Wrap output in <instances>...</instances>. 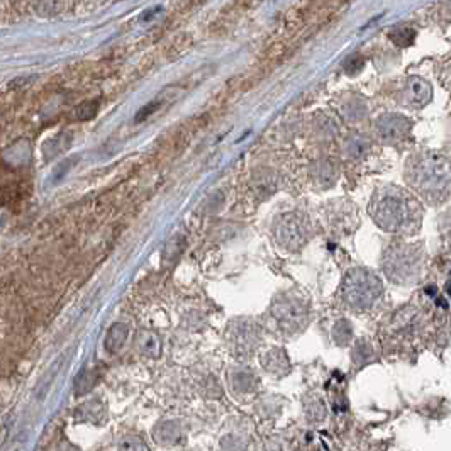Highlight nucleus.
I'll list each match as a JSON object with an SVG mask.
<instances>
[{
  "instance_id": "obj_15",
  "label": "nucleus",
  "mask_w": 451,
  "mask_h": 451,
  "mask_svg": "<svg viewBox=\"0 0 451 451\" xmlns=\"http://www.w3.org/2000/svg\"><path fill=\"white\" fill-rule=\"evenodd\" d=\"M160 107H161V102H160V100H153V102H152V104L144 105V107L139 110V112H138V116H136V119H134V121H136V122H141V121H144V119H148L149 116H152V114H154V112H156V110H158V109H160Z\"/></svg>"
},
{
  "instance_id": "obj_14",
  "label": "nucleus",
  "mask_w": 451,
  "mask_h": 451,
  "mask_svg": "<svg viewBox=\"0 0 451 451\" xmlns=\"http://www.w3.org/2000/svg\"><path fill=\"white\" fill-rule=\"evenodd\" d=\"M97 109H99V104L97 102H85L75 110V114H77V117L80 119V121H88V119L95 117Z\"/></svg>"
},
{
  "instance_id": "obj_6",
  "label": "nucleus",
  "mask_w": 451,
  "mask_h": 451,
  "mask_svg": "<svg viewBox=\"0 0 451 451\" xmlns=\"http://www.w3.org/2000/svg\"><path fill=\"white\" fill-rule=\"evenodd\" d=\"M275 240L287 251H299L309 240V224L297 212L280 216L275 223Z\"/></svg>"
},
{
  "instance_id": "obj_1",
  "label": "nucleus",
  "mask_w": 451,
  "mask_h": 451,
  "mask_svg": "<svg viewBox=\"0 0 451 451\" xmlns=\"http://www.w3.org/2000/svg\"><path fill=\"white\" fill-rule=\"evenodd\" d=\"M368 212L375 224L387 233L414 234L421 228L423 206L409 192L392 185L373 193Z\"/></svg>"
},
{
  "instance_id": "obj_11",
  "label": "nucleus",
  "mask_w": 451,
  "mask_h": 451,
  "mask_svg": "<svg viewBox=\"0 0 451 451\" xmlns=\"http://www.w3.org/2000/svg\"><path fill=\"white\" fill-rule=\"evenodd\" d=\"M127 328L124 324H114L110 328L107 338H105V349H109L110 353L117 351L119 348H122V343L126 341Z\"/></svg>"
},
{
  "instance_id": "obj_9",
  "label": "nucleus",
  "mask_w": 451,
  "mask_h": 451,
  "mask_svg": "<svg viewBox=\"0 0 451 451\" xmlns=\"http://www.w3.org/2000/svg\"><path fill=\"white\" fill-rule=\"evenodd\" d=\"M312 179L321 187H331L338 179V166L328 160L316 163V166L312 168Z\"/></svg>"
},
{
  "instance_id": "obj_3",
  "label": "nucleus",
  "mask_w": 451,
  "mask_h": 451,
  "mask_svg": "<svg viewBox=\"0 0 451 451\" xmlns=\"http://www.w3.org/2000/svg\"><path fill=\"white\" fill-rule=\"evenodd\" d=\"M424 267V250L421 245L396 243L383 253L382 268L388 280L399 285H410L419 280Z\"/></svg>"
},
{
  "instance_id": "obj_10",
  "label": "nucleus",
  "mask_w": 451,
  "mask_h": 451,
  "mask_svg": "<svg viewBox=\"0 0 451 451\" xmlns=\"http://www.w3.org/2000/svg\"><path fill=\"white\" fill-rule=\"evenodd\" d=\"M371 148L370 141L365 138V136H353L346 141V146H344V153H346L348 158L351 160H361L368 154Z\"/></svg>"
},
{
  "instance_id": "obj_4",
  "label": "nucleus",
  "mask_w": 451,
  "mask_h": 451,
  "mask_svg": "<svg viewBox=\"0 0 451 451\" xmlns=\"http://www.w3.org/2000/svg\"><path fill=\"white\" fill-rule=\"evenodd\" d=\"M383 295L382 280L366 268H353L344 275L341 300L353 311H368Z\"/></svg>"
},
{
  "instance_id": "obj_12",
  "label": "nucleus",
  "mask_w": 451,
  "mask_h": 451,
  "mask_svg": "<svg viewBox=\"0 0 451 451\" xmlns=\"http://www.w3.org/2000/svg\"><path fill=\"white\" fill-rule=\"evenodd\" d=\"M388 38H391L392 41L397 44V46L405 48V46H409V44H413L414 38H415V33H414L413 29H409V28H397V29L391 31Z\"/></svg>"
},
{
  "instance_id": "obj_5",
  "label": "nucleus",
  "mask_w": 451,
  "mask_h": 451,
  "mask_svg": "<svg viewBox=\"0 0 451 451\" xmlns=\"http://www.w3.org/2000/svg\"><path fill=\"white\" fill-rule=\"evenodd\" d=\"M272 317L277 329L284 336H294L306 328L309 319L307 304L300 295L284 292L273 300Z\"/></svg>"
},
{
  "instance_id": "obj_13",
  "label": "nucleus",
  "mask_w": 451,
  "mask_h": 451,
  "mask_svg": "<svg viewBox=\"0 0 451 451\" xmlns=\"http://www.w3.org/2000/svg\"><path fill=\"white\" fill-rule=\"evenodd\" d=\"M306 410H307L309 418L316 419V421H319V419H322L326 415V408H324V404H322L319 396H314L312 399H309L306 402Z\"/></svg>"
},
{
  "instance_id": "obj_2",
  "label": "nucleus",
  "mask_w": 451,
  "mask_h": 451,
  "mask_svg": "<svg viewBox=\"0 0 451 451\" xmlns=\"http://www.w3.org/2000/svg\"><path fill=\"white\" fill-rule=\"evenodd\" d=\"M405 179L430 204H441L451 193V158L437 152L415 154L408 161Z\"/></svg>"
},
{
  "instance_id": "obj_8",
  "label": "nucleus",
  "mask_w": 451,
  "mask_h": 451,
  "mask_svg": "<svg viewBox=\"0 0 451 451\" xmlns=\"http://www.w3.org/2000/svg\"><path fill=\"white\" fill-rule=\"evenodd\" d=\"M433 97V88L430 82L424 80L421 77H410L405 83L404 92H402V99L410 107L421 109L424 105L430 104Z\"/></svg>"
},
{
  "instance_id": "obj_7",
  "label": "nucleus",
  "mask_w": 451,
  "mask_h": 451,
  "mask_svg": "<svg viewBox=\"0 0 451 451\" xmlns=\"http://www.w3.org/2000/svg\"><path fill=\"white\" fill-rule=\"evenodd\" d=\"M375 129H377L378 138L383 143L396 144L404 141L410 134L413 122L405 116H400V114H386V116H380L377 119Z\"/></svg>"
},
{
  "instance_id": "obj_16",
  "label": "nucleus",
  "mask_w": 451,
  "mask_h": 451,
  "mask_svg": "<svg viewBox=\"0 0 451 451\" xmlns=\"http://www.w3.org/2000/svg\"><path fill=\"white\" fill-rule=\"evenodd\" d=\"M364 58H361V56H351V58H348V61L346 63H344V70H346L348 73H356V72H360L361 68H364Z\"/></svg>"
}]
</instances>
